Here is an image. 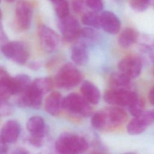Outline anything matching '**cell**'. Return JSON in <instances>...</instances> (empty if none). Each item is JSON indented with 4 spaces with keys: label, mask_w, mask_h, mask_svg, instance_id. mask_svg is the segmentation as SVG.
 <instances>
[{
    "label": "cell",
    "mask_w": 154,
    "mask_h": 154,
    "mask_svg": "<svg viewBox=\"0 0 154 154\" xmlns=\"http://www.w3.org/2000/svg\"><path fill=\"white\" fill-rule=\"evenodd\" d=\"M127 113L120 106L105 108L95 112L91 117V125L99 131H111L124 124Z\"/></svg>",
    "instance_id": "cell-1"
},
{
    "label": "cell",
    "mask_w": 154,
    "mask_h": 154,
    "mask_svg": "<svg viewBox=\"0 0 154 154\" xmlns=\"http://www.w3.org/2000/svg\"><path fill=\"white\" fill-rule=\"evenodd\" d=\"M88 143L82 136L70 132L61 134L55 141V149L59 153H81L88 149Z\"/></svg>",
    "instance_id": "cell-2"
},
{
    "label": "cell",
    "mask_w": 154,
    "mask_h": 154,
    "mask_svg": "<svg viewBox=\"0 0 154 154\" xmlns=\"http://www.w3.org/2000/svg\"><path fill=\"white\" fill-rule=\"evenodd\" d=\"M82 79L78 69L72 63H66L58 70L55 77V83L60 88L70 89L77 86Z\"/></svg>",
    "instance_id": "cell-3"
},
{
    "label": "cell",
    "mask_w": 154,
    "mask_h": 154,
    "mask_svg": "<svg viewBox=\"0 0 154 154\" xmlns=\"http://www.w3.org/2000/svg\"><path fill=\"white\" fill-rule=\"evenodd\" d=\"M90 103L82 95L72 93L63 98V109L70 114L87 117L91 112Z\"/></svg>",
    "instance_id": "cell-4"
},
{
    "label": "cell",
    "mask_w": 154,
    "mask_h": 154,
    "mask_svg": "<svg viewBox=\"0 0 154 154\" xmlns=\"http://www.w3.org/2000/svg\"><path fill=\"white\" fill-rule=\"evenodd\" d=\"M137 94L126 88H110L104 93V100L112 105L117 106H131L138 97Z\"/></svg>",
    "instance_id": "cell-5"
},
{
    "label": "cell",
    "mask_w": 154,
    "mask_h": 154,
    "mask_svg": "<svg viewBox=\"0 0 154 154\" xmlns=\"http://www.w3.org/2000/svg\"><path fill=\"white\" fill-rule=\"evenodd\" d=\"M1 51L7 58L16 63L25 64L29 57V52L26 45L20 42H8L1 46Z\"/></svg>",
    "instance_id": "cell-6"
},
{
    "label": "cell",
    "mask_w": 154,
    "mask_h": 154,
    "mask_svg": "<svg viewBox=\"0 0 154 154\" xmlns=\"http://www.w3.org/2000/svg\"><path fill=\"white\" fill-rule=\"evenodd\" d=\"M38 37L42 49L47 52L55 51L60 42L58 34L52 29L45 25H41L38 28Z\"/></svg>",
    "instance_id": "cell-7"
},
{
    "label": "cell",
    "mask_w": 154,
    "mask_h": 154,
    "mask_svg": "<svg viewBox=\"0 0 154 154\" xmlns=\"http://www.w3.org/2000/svg\"><path fill=\"white\" fill-rule=\"evenodd\" d=\"M154 116L152 111H143L134 116L127 125V131L131 135H138L143 133L153 122Z\"/></svg>",
    "instance_id": "cell-8"
},
{
    "label": "cell",
    "mask_w": 154,
    "mask_h": 154,
    "mask_svg": "<svg viewBox=\"0 0 154 154\" xmlns=\"http://www.w3.org/2000/svg\"><path fill=\"white\" fill-rule=\"evenodd\" d=\"M58 28L63 38L68 42L78 38L81 29L78 21L70 14L59 18Z\"/></svg>",
    "instance_id": "cell-9"
},
{
    "label": "cell",
    "mask_w": 154,
    "mask_h": 154,
    "mask_svg": "<svg viewBox=\"0 0 154 154\" xmlns=\"http://www.w3.org/2000/svg\"><path fill=\"white\" fill-rule=\"evenodd\" d=\"M32 13V6L29 2L25 0H20L17 2L15 9V17L19 28L26 30L29 28Z\"/></svg>",
    "instance_id": "cell-10"
},
{
    "label": "cell",
    "mask_w": 154,
    "mask_h": 154,
    "mask_svg": "<svg viewBox=\"0 0 154 154\" xmlns=\"http://www.w3.org/2000/svg\"><path fill=\"white\" fill-rule=\"evenodd\" d=\"M143 62L140 56L128 55L122 59L118 64L119 70L131 79L138 77L142 69Z\"/></svg>",
    "instance_id": "cell-11"
},
{
    "label": "cell",
    "mask_w": 154,
    "mask_h": 154,
    "mask_svg": "<svg viewBox=\"0 0 154 154\" xmlns=\"http://www.w3.org/2000/svg\"><path fill=\"white\" fill-rule=\"evenodd\" d=\"M43 94L32 85L23 93L20 94L17 103L19 106L39 108L42 103Z\"/></svg>",
    "instance_id": "cell-12"
},
{
    "label": "cell",
    "mask_w": 154,
    "mask_h": 154,
    "mask_svg": "<svg viewBox=\"0 0 154 154\" xmlns=\"http://www.w3.org/2000/svg\"><path fill=\"white\" fill-rule=\"evenodd\" d=\"M100 26L105 32L111 34H117L120 28V21L119 17L112 12L105 11L100 14Z\"/></svg>",
    "instance_id": "cell-13"
},
{
    "label": "cell",
    "mask_w": 154,
    "mask_h": 154,
    "mask_svg": "<svg viewBox=\"0 0 154 154\" xmlns=\"http://www.w3.org/2000/svg\"><path fill=\"white\" fill-rule=\"evenodd\" d=\"M20 132V125L16 120H8L2 127L1 131V140L8 144L13 143L17 141Z\"/></svg>",
    "instance_id": "cell-14"
},
{
    "label": "cell",
    "mask_w": 154,
    "mask_h": 154,
    "mask_svg": "<svg viewBox=\"0 0 154 154\" xmlns=\"http://www.w3.org/2000/svg\"><path fill=\"white\" fill-rule=\"evenodd\" d=\"M26 129L31 136L45 138L48 128L44 119L38 116L30 117L26 123Z\"/></svg>",
    "instance_id": "cell-15"
},
{
    "label": "cell",
    "mask_w": 154,
    "mask_h": 154,
    "mask_svg": "<svg viewBox=\"0 0 154 154\" xmlns=\"http://www.w3.org/2000/svg\"><path fill=\"white\" fill-rule=\"evenodd\" d=\"M63 97L60 93L52 92L45 100V109L48 114L52 116H58L63 109Z\"/></svg>",
    "instance_id": "cell-16"
},
{
    "label": "cell",
    "mask_w": 154,
    "mask_h": 154,
    "mask_svg": "<svg viewBox=\"0 0 154 154\" xmlns=\"http://www.w3.org/2000/svg\"><path fill=\"white\" fill-rule=\"evenodd\" d=\"M71 58L76 65L86 64L89 58L88 45L81 41L75 44L71 50Z\"/></svg>",
    "instance_id": "cell-17"
},
{
    "label": "cell",
    "mask_w": 154,
    "mask_h": 154,
    "mask_svg": "<svg viewBox=\"0 0 154 154\" xmlns=\"http://www.w3.org/2000/svg\"><path fill=\"white\" fill-rule=\"evenodd\" d=\"M13 77L7 72L1 68L0 70V100H8L10 97L14 94L13 89Z\"/></svg>",
    "instance_id": "cell-18"
},
{
    "label": "cell",
    "mask_w": 154,
    "mask_h": 154,
    "mask_svg": "<svg viewBox=\"0 0 154 154\" xmlns=\"http://www.w3.org/2000/svg\"><path fill=\"white\" fill-rule=\"evenodd\" d=\"M80 91L81 94L91 103L97 104L100 98V93L99 88L93 82L89 81H84L82 82Z\"/></svg>",
    "instance_id": "cell-19"
},
{
    "label": "cell",
    "mask_w": 154,
    "mask_h": 154,
    "mask_svg": "<svg viewBox=\"0 0 154 154\" xmlns=\"http://www.w3.org/2000/svg\"><path fill=\"white\" fill-rule=\"evenodd\" d=\"M139 34L133 28H126L119 35L118 43L124 48H128L138 42Z\"/></svg>",
    "instance_id": "cell-20"
},
{
    "label": "cell",
    "mask_w": 154,
    "mask_h": 154,
    "mask_svg": "<svg viewBox=\"0 0 154 154\" xmlns=\"http://www.w3.org/2000/svg\"><path fill=\"white\" fill-rule=\"evenodd\" d=\"M12 82L14 94H20L30 87L32 81L29 76L25 74H19L13 78Z\"/></svg>",
    "instance_id": "cell-21"
},
{
    "label": "cell",
    "mask_w": 154,
    "mask_h": 154,
    "mask_svg": "<svg viewBox=\"0 0 154 154\" xmlns=\"http://www.w3.org/2000/svg\"><path fill=\"white\" fill-rule=\"evenodd\" d=\"M131 79L129 77L120 72H115L109 77V84L111 88L129 89L131 86Z\"/></svg>",
    "instance_id": "cell-22"
},
{
    "label": "cell",
    "mask_w": 154,
    "mask_h": 154,
    "mask_svg": "<svg viewBox=\"0 0 154 154\" xmlns=\"http://www.w3.org/2000/svg\"><path fill=\"white\" fill-rule=\"evenodd\" d=\"M99 37V32H97L94 28L88 26L81 29L78 38L80 39V41L88 46L89 44L91 43L97 42Z\"/></svg>",
    "instance_id": "cell-23"
},
{
    "label": "cell",
    "mask_w": 154,
    "mask_h": 154,
    "mask_svg": "<svg viewBox=\"0 0 154 154\" xmlns=\"http://www.w3.org/2000/svg\"><path fill=\"white\" fill-rule=\"evenodd\" d=\"M31 85L43 94H45L51 90L54 82L51 78L48 77L38 78L32 82Z\"/></svg>",
    "instance_id": "cell-24"
},
{
    "label": "cell",
    "mask_w": 154,
    "mask_h": 154,
    "mask_svg": "<svg viewBox=\"0 0 154 154\" xmlns=\"http://www.w3.org/2000/svg\"><path fill=\"white\" fill-rule=\"evenodd\" d=\"M82 22L90 27L94 28H101L100 17L97 11H92L85 13L82 17Z\"/></svg>",
    "instance_id": "cell-25"
},
{
    "label": "cell",
    "mask_w": 154,
    "mask_h": 154,
    "mask_svg": "<svg viewBox=\"0 0 154 154\" xmlns=\"http://www.w3.org/2000/svg\"><path fill=\"white\" fill-rule=\"evenodd\" d=\"M58 18L66 17L69 14V6L67 0H51V1Z\"/></svg>",
    "instance_id": "cell-26"
},
{
    "label": "cell",
    "mask_w": 154,
    "mask_h": 154,
    "mask_svg": "<svg viewBox=\"0 0 154 154\" xmlns=\"http://www.w3.org/2000/svg\"><path fill=\"white\" fill-rule=\"evenodd\" d=\"M140 58L143 64H150L154 63V51L150 49L140 45Z\"/></svg>",
    "instance_id": "cell-27"
},
{
    "label": "cell",
    "mask_w": 154,
    "mask_h": 154,
    "mask_svg": "<svg viewBox=\"0 0 154 154\" xmlns=\"http://www.w3.org/2000/svg\"><path fill=\"white\" fill-rule=\"evenodd\" d=\"M144 103L143 100L138 97V99L128 107V109L132 116H135L144 111Z\"/></svg>",
    "instance_id": "cell-28"
},
{
    "label": "cell",
    "mask_w": 154,
    "mask_h": 154,
    "mask_svg": "<svg viewBox=\"0 0 154 154\" xmlns=\"http://www.w3.org/2000/svg\"><path fill=\"white\" fill-rule=\"evenodd\" d=\"M150 3V0H130L129 4L132 9L137 11L146 10Z\"/></svg>",
    "instance_id": "cell-29"
},
{
    "label": "cell",
    "mask_w": 154,
    "mask_h": 154,
    "mask_svg": "<svg viewBox=\"0 0 154 154\" xmlns=\"http://www.w3.org/2000/svg\"><path fill=\"white\" fill-rule=\"evenodd\" d=\"M138 42L140 45L146 46L154 51V36L143 34L139 35Z\"/></svg>",
    "instance_id": "cell-30"
},
{
    "label": "cell",
    "mask_w": 154,
    "mask_h": 154,
    "mask_svg": "<svg viewBox=\"0 0 154 154\" xmlns=\"http://www.w3.org/2000/svg\"><path fill=\"white\" fill-rule=\"evenodd\" d=\"M13 112V107L7 100H0V113L2 116H8Z\"/></svg>",
    "instance_id": "cell-31"
},
{
    "label": "cell",
    "mask_w": 154,
    "mask_h": 154,
    "mask_svg": "<svg viewBox=\"0 0 154 154\" xmlns=\"http://www.w3.org/2000/svg\"><path fill=\"white\" fill-rule=\"evenodd\" d=\"M85 4L92 10L100 11L103 7L102 0H84Z\"/></svg>",
    "instance_id": "cell-32"
},
{
    "label": "cell",
    "mask_w": 154,
    "mask_h": 154,
    "mask_svg": "<svg viewBox=\"0 0 154 154\" xmlns=\"http://www.w3.org/2000/svg\"><path fill=\"white\" fill-rule=\"evenodd\" d=\"M84 0H73L72 5L73 11L78 13H81L84 10Z\"/></svg>",
    "instance_id": "cell-33"
},
{
    "label": "cell",
    "mask_w": 154,
    "mask_h": 154,
    "mask_svg": "<svg viewBox=\"0 0 154 154\" xmlns=\"http://www.w3.org/2000/svg\"><path fill=\"white\" fill-rule=\"evenodd\" d=\"M28 141L32 146L36 147H40L44 144V138L30 135Z\"/></svg>",
    "instance_id": "cell-34"
},
{
    "label": "cell",
    "mask_w": 154,
    "mask_h": 154,
    "mask_svg": "<svg viewBox=\"0 0 154 154\" xmlns=\"http://www.w3.org/2000/svg\"><path fill=\"white\" fill-rule=\"evenodd\" d=\"M0 40H1V46L4 45L5 44H6L9 42L8 40V37L2 28V25H1V28H0Z\"/></svg>",
    "instance_id": "cell-35"
},
{
    "label": "cell",
    "mask_w": 154,
    "mask_h": 154,
    "mask_svg": "<svg viewBox=\"0 0 154 154\" xmlns=\"http://www.w3.org/2000/svg\"><path fill=\"white\" fill-rule=\"evenodd\" d=\"M8 144L7 143L1 140L0 141V153H5L8 151Z\"/></svg>",
    "instance_id": "cell-36"
},
{
    "label": "cell",
    "mask_w": 154,
    "mask_h": 154,
    "mask_svg": "<svg viewBox=\"0 0 154 154\" xmlns=\"http://www.w3.org/2000/svg\"><path fill=\"white\" fill-rule=\"evenodd\" d=\"M148 99L150 104L154 106V85L151 88L149 92Z\"/></svg>",
    "instance_id": "cell-37"
},
{
    "label": "cell",
    "mask_w": 154,
    "mask_h": 154,
    "mask_svg": "<svg viewBox=\"0 0 154 154\" xmlns=\"http://www.w3.org/2000/svg\"><path fill=\"white\" fill-rule=\"evenodd\" d=\"M29 152L27 151L24 148H17L13 152V153H17V154H25V153H28Z\"/></svg>",
    "instance_id": "cell-38"
},
{
    "label": "cell",
    "mask_w": 154,
    "mask_h": 154,
    "mask_svg": "<svg viewBox=\"0 0 154 154\" xmlns=\"http://www.w3.org/2000/svg\"><path fill=\"white\" fill-rule=\"evenodd\" d=\"M29 67L30 69H32V70H37L40 68V64L38 63H36V62H32L29 65Z\"/></svg>",
    "instance_id": "cell-39"
},
{
    "label": "cell",
    "mask_w": 154,
    "mask_h": 154,
    "mask_svg": "<svg viewBox=\"0 0 154 154\" xmlns=\"http://www.w3.org/2000/svg\"><path fill=\"white\" fill-rule=\"evenodd\" d=\"M5 1H6L8 2H14L15 0H5Z\"/></svg>",
    "instance_id": "cell-40"
},
{
    "label": "cell",
    "mask_w": 154,
    "mask_h": 154,
    "mask_svg": "<svg viewBox=\"0 0 154 154\" xmlns=\"http://www.w3.org/2000/svg\"><path fill=\"white\" fill-rule=\"evenodd\" d=\"M152 112H153V116H154V109H153V110H152Z\"/></svg>",
    "instance_id": "cell-41"
},
{
    "label": "cell",
    "mask_w": 154,
    "mask_h": 154,
    "mask_svg": "<svg viewBox=\"0 0 154 154\" xmlns=\"http://www.w3.org/2000/svg\"><path fill=\"white\" fill-rule=\"evenodd\" d=\"M153 76H154V69H153Z\"/></svg>",
    "instance_id": "cell-42"
},
{
    "label": "cell",
    "mask_w": 154,
    "mask_h": 154,
    "mask_svg": "<svg viewBox=\"0 0 154 154\" xmlns=\"http://www.w3.org/2000/svg\"><path fill=\"white\" fill-rule=\"evenodd\" d=\"M49 1H51V0H49Z\"/></svg>",
    "instance_id": "cell-43"
}]
</instances>
